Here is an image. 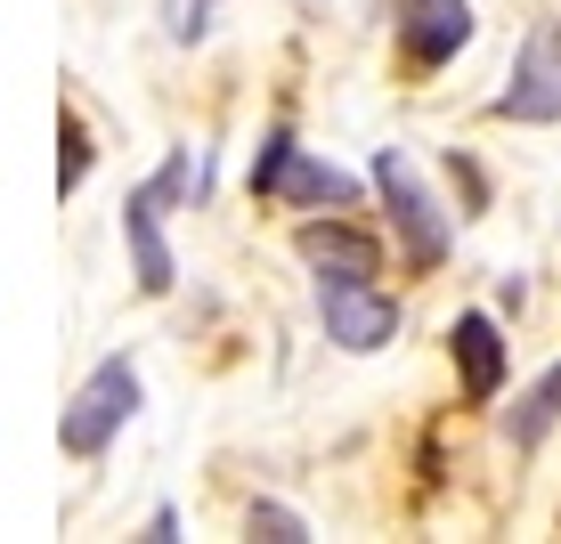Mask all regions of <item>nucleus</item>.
Returning <instances> with one entry per match:
<instances>
[{
	"mask_svg": "<svg viewBox=\"0 0 561 544\" xmlns=\"http://www.w3.org/2000/svg\"><path fill=\"white\" fill-rule=\"evenodd\" d=\"M268 196H285V204H334V211H351V204H358V180L294 147V154H285V171L268 180Z\"/></svg>",
	"mask_w": 561,
	"mask_h": 544,
	"instance_id": "nucleus-9",
	"label": "nucleus"
},
{
	"mask_svg": "<svg viewBox=\"0 0 561 544\" xmlns=\"http://www.w3.org/2000/svg\"><path fill=\"white\" fill-rule=\"evenodd\" d=\"M163 196H154V187H139V196L123 204V236H130V268H139V293H171V277H180V268H171V244H163Z\"/></svg>",
	"mask_w": 561,
	"mask_h": 544,
	"instance_id": "nucleus-7",
	"label": "nucleus"
},
{
	"mask_svg": "<svg viewBox=\"0 0 561 544\" xmlns=\"http://www.w3.org/2000/svg\"><path fill=\"white\" fill-rule=\"evenodd\" d=\"M244 529H253V536H268V544H301V536H309V520L294 512V504H268V496H261L253 512H244Z\"/></svg>",
	"mask_w": 561,
	"mask_h": 544,
	"instance_id": "nucleus-12",
	"label": "nucleus"
},
{
	"mask_svg": "<svg viewBox=\"0 0 561 544\" xmlns=\"http://www.w3.org/2000/svg\"><path fill=\"white\" fill-rule=\"evenodd\" d=\"M171 536H180V512H171V504H163V512H147V544H171Z\"/></svg>",
	"mask_w": 561,
	"mask_h": 544,
	"instance_id": "nucleus-15",
	"label": "nucleus"
},
{
	"mask_svg": "<svg viewBox=\"0 0 561 544\" xmlns=\"http://www.w3.org/2000/svg\"><path fill=\"white\" fill-rule=\"evenodd\" d=\"M505 123H553L561 114V25H537L520 42V66H513V90L496 99Z\"/></svg>",
	"mask_w": 561,
	"mask_h": 544,
	"instance_id": "nucleus-4",
	"label": "nucleus"
},
{
	"mask_svg": "<svg viewBox=\"0 0 561 544\" xmlns=\"http://www.w3.org/2000/svg\"><path fill=\"white\" fill-rule=\"evenodd\" d=\"M375 187H382V204H391V228H399V244H408V261L432 268L439 252H448V220H439V204L423 196V180L408 171V154H399V147L375 154Z\"/></svg>",
	"mask_w": 561,
	"mask_h": 544,
	"instance_id": "nucleus-2",
	"label": "nucleus"
},
{
	"mask_svg": "<svg viewBox=\"0 0 561 544\" xmlns=\"http://www.w3.org/2000/svg\"><path fill=\"white\" fill-rule=\"evenodd\" d=\"M211 25V0H171V42H204Z\"/></svg>",
	"mask_w": 561,
	"mask_h": 544,
	"instance_id": "nucleus-14",
	"label": "nucleus"
},
{
	"mask_svg": "<svg viewBox=\"0 0 561 544\" xmlns=\"http://www.w3.org/2000/svg\"><path fill=\"white\" fill-rule=\"evenodd\" d=\"M294 252L309 268H318V285L325 277H351V285H375V268H382V244L366 236V228H351V220H301V236H294Z\"/></svg>",
	"mask_w": 561,
	"mask_h": 544,
	"instance_id": "nucleus-5",
	"label": "nucleus"
},
{
	"mask_svg": "<svg viewBox=\"0 0 561 544\" xmlns=\"http://www.w3.org/2000/svg\"><path fill=\"white\" fill-rule=\"evenodd\" d=\"M285 154H294V130H268V139H261V154H253V196H268V180H277V171H285Z\"/></svg>",
	"mask_w": 561,
	"mask_h": 544,
	"instance_id": "nucleus-13",
	"label": "nucleus"
},
{
	"mask_svg": "<svg viewBox=\"0 0 561 544\" xmlns=\"http://www.w3.org/2000/svg\"><path fill=\"white\" fill-rule=\"evenodd\" d=\"M553 423H561V366H546V374H537V391L505 415V439H513V447H537Z\"/></svg>",
	"mask_w": 561,
	"mask_h": 544,
	"instance_id": "nucleus-10",
	"label": "nucleus"
},
{
	"mask_svg": "<svg viewBox=\"0 0 561 544\" xmlns=\"http://www.w3.org/2000/svg\"><path fill=\"white\" fill-rule=\"evenodd\" d=\"M82 180H90V130L66 114V123H57V196H73Z\"/></svg>",
	"mask_w": 561,
	"mask_h": 544,
	"instance_id": "nucleus-11",
	"label": "nucleus"
},
{
	"mask_svg": "<svg viewBox=\"0 0 561 544\" xmlns=\"http://www.w3.org/2000/svg\"><path fill=\"white\" fill-rule=\"evenodd\" d=\"M448 349H456V366H463V398H496V382H505V342H496V317H456V334H448Z\"/></svg>",
	"mask_w": 561,
	"mask_h": 544,
	"instance_id": "nucleus-8",
	"label": "nucleus"
},
{
	"mask_svg": "<svg viewBox=\"0 0 561 544\" xmlns=\"http://www.w3.org/2000/svg\"><path fill=\"white\" fill-rule=\"evenodd\" d=\"M463 42H472V0H408V16H399L408 66H448Z\"/></svg>",
	"mask_w": 561,
	"mask_h": 544,
	"instance_id": "nucleus-6",
	"label": "nucleus"
},
{
	"mask_svg": "<svg viewBox=\"0 0 561 544\" xmlns=\"http://www.w3.org/2000/svg\"><path fill=\"white\" fill-rule=\"evenodd\" d=\"M318 317H325V342H342L351 358H366V349H382L399 334V301L375 293V285H351V277L318 285Z\"/></svg>",
	"mask_w": 561,
	"mask_h": 544,
	"instance_id": "nucleus-3",
	"label": "nucleus"
},
{
	"mask_svg": "<svg viewBox=\"0 0 561 544\" xmlns=\"http://www.w3.org/2000/svg\"><path fill=\"white\" fill-rule=\"evenodd\" d=\"M130 415H139V366H130V358H99L90 382L66 398V415H57V447L90 463V455L114 447V431H123Z\"/></svg>",
	"mask_w": 561,
	"mask_h": 544,
	"instance_id": "nucleus-1",
	"label": "nucleus"
}]
</instances>
